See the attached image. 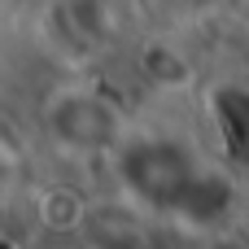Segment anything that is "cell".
Wrapping results in <instances>:
<instances>
[{
  "mask_svg": "<svg viewBox=\"0 0 249 249\" xmlns=\"http://www.w3.org/2000/svg\"><path fill=\"white\" fill-rule=\"evenodd\" d=\"M70 109H74V114H70V123H66V118H57V136H66V140H70V144H79V149H96V144L114 140L118 114H114L105 101L74 92Z\"/></svg>",
  "mask_w": 249,
  "mask_h": 249,
  "instance_id": "1",
  "label": "cell"
}]
</instances>
